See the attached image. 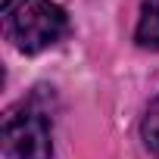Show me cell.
<instances>
[{"label":"cell","instance_id":"277c9868","mask_svg":"<svg viewBox=\"0 0 159 159\" xmlns=\"http://www.w3.org/2000/svg\"><path fill=\"white\" fill-rule=\"evenodd\" d=\"M140 131H143V143H147V150L159 159V97L150 103V109H147V116H143Z\"/></svg>","mask_w":159,"mask_h":159},{"label":"cell","instance_id":"7a4b0ae2","mask_svg":"<svg viewBox=\"0 0 159 159\" xmlns=\"http://www.w3.org/2000/svg\"><path fill=\"white\" fill-rule=\"evenodd\" d=\"M0 143H3L7 159H53L50 125H47L44 109H38L34 103L13 106L3 116Z\"/></svg>","mask_w":159,"mask_h":159},{"label":"cell","instance_id":"3957f363","mask_svg":"<svg viewBox=\"0 0 159 159\" xmlns=\"http://www.w3.org/2000/svg\"><path fill=\"white\" fill-rule=\"evenodd\" d=\"M134 38L140 47L159 50V0H143L140 3V19H137Z\"/></svg>","mask_w":159,"mask_h":159},{"label":"cell","instance_id":"6da1fadb","mask_svg":"<svg viewBox=\"0 0 159 159\" xmlns=\"http://www.w3.org/2000/svg\"><path fill=\"white\" fill-rule=\"evenodd\" d=\"M0 22L7 41L22 53H41L69 31L66 10L53 0H3Z\"/></svg>","mask_w":159,"mask_h":159}]
</instances>
